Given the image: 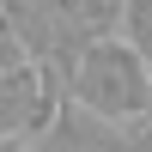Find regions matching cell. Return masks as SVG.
Returning <instances> with one entry per match:
<instances>
[{"mask_svg": "<svg viewBox=\"0 0 152 152\" xmlns=\"http://www.w3.org/2000/svg\"><path fill=\"white\" fill-rule=\"evenodd\" d=\"M61 97H73L79 110L128 128L134 116L152 110V61L128 37H91L61 73Z\"/></svg>", "mask_w": 152, "mask_h": 152, "instance_id": "1", "label": "cell"}, {"mask_svg": "<svg viewBox=\"0 0 152 152\" xmlns=\"http://www.w3.org/2000/svg\"><path fill=\"white\" fill-rule=\"evenodd\" d=\"M37 152H128V128L79 110L73 97H61L55 116H49L43 134H37Z\"/></svg>", "mask_w": 152, "mask_h": 152, "instance_id": "2", "label": "cell"}, {"mask_svg": "<svg viewBox=\"0 0 152 152\" xmlns=\"http://www.w3.org/2000/svg\"><path fill=\"white\" fill-rule=\"evenodd\" d=\"M55 18H61L67 49L79 55L91 37H116L122 31V0H55Z\"/></svg>", "mask_w": 152, "mask_h": 152, "instance_id": "3", "label": "cell"}, {"mask_svg": "<svg viewBox=\"0 0 152 152\" xmlns=\"http://www.w3.org/2000/svg\"><path fill=\"white\" fill-rule=\"evenodd\" d=\"M116 37H128V43L152 61V0H122V31Z\"/></svg>", "mask_w": 152, "mask_h": 152, "instance_id": "4", "label": "cell"}, {"mask_svg": "<svg viewBox=\"0 0 152 152\" xmlns=\"http://www.w3.org/2000/svg\"><path fill=\"white\" fill-rule=\"evenodd\" d=\"M18 61H31V55H24L18 31H12V12L0 6V73H6V67H18Z\"/></svg>", "mask_w": 152, "mask_h": 152, "instance_id": "5", "label": "cell"}, {"mask_svg": "<svg viewBox=\"0 0 152 152\" xmlns=\"http://www.w3.org/2000/svg\"><path fill=\"white\" fill-rule=\"evenodd\" d=\"M128 152H152V110L128 122Z\"/></svg>", "mask_w": 152, "mask_h": 152, "instance_id": "6", "label": "cell"}, {"mask_svg": "<svg viewBox=\"0 0 152 152\" xmlns=\"http://www.w3.org/2000/svg\"><path fill=\"white\" fill-rule=\"evenodd\" d=\"M0 152H37V140H6Z\"/></svg>", "mask_w": 152, "mask_h": 152, "instance_id": "7", "label": "cell"}, {"mask_svg": "<svg viewBox=\"0 0 152 152\" xmlns=\"http://www.w3.org/2000/svg\"><path fill=\"white\" fill-rule=\"evenodd\" d=\"M0 6H6V0H0Z\"/></svg>", "mask_w": 152, "mask_h": 152, "instance_id": "8", "label": "cell"}]
</instances>
